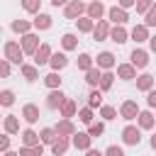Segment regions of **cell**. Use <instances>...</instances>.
I'll list each match as a JSON object with an SVG mask.
<instances>
[{"label":"cell","mask_w":156,"mask_h":156,"mask_svg":"<svg viewBox=\"0 0 156 156\" xmlns=\"http://www.w3.org/2000/svg\"><path fill=\"white\" fill-rule=\"evenodd\" d=\"M49 63H51V68H54V71H58V68H63V66L68 63V58H66V54H54Z\"/></svg>","instance_id":"11"},{"label":"cell","mask_w":156,"mask_h":156,"mask_svg":"<svg viewBox=\"0 0 156 156\" xmlns=\"http://www.w3.org/2000/svg\"><path fill=\"white\" fill-rule=\"evenodd\" d=\"M61 41H63V49H73V46H76V37H73V34H63Z\"/></svg>","instance_id":"34"},{"label":"cell","mask_w":156,"mask_h":156,"mask_svg":"<svg viewBox=\"0 0 156 156\" xmlns=\"http://www.w3.org/2000/svg\"><path fill=\"white\" fill-rule=\"evenodd\" d=\"M102 132H105V127L98 122V124H90V132H88V134H90V136H100Z\"/></svg>","instance_id":"39"},{"label":"cell","mask_w":156,"mask_h":156,"mask_svg":"<svg viewBox=\"0 0 156 156\" xmlns=\"http://www.w3.org/2000/svg\"><path fill=\"white\" fill-rule=\"evenodd\" d=\"M102 2H93V5H88V15L93 17V20H100V15H102Z\"/></svg>","instance_id":"20"},{"label":"cell","mask_w":156,"mask_h":156,"mask_svg":"<svg viewBox=\"0 0 156 156\" xmlns=\"http://www.w3.org/2000/svg\"><path fill=\"white\" fill-rule=\"evenodd\" d=\"M90 63H93V58H90L88 54H80V56H78V68H80V71H85V73H88V71L93 68Z\"/></svg>","instance_id":"21"},{"label":"cell","mask_w":156,"mask_h":156,"mask_svg":"<svg viewBox=\"0 0 156 156\" xmlns=\"http://www.w3.org/2000/svg\"><path fill=\"white\" fill-rule=\"evenodd\" d=\"M151 149H156V134L151 136Z\"/></svg>","instance_id":"50"},{"label":"cell","mask_w":156,"mask_h":156,"mask_svg":"<svg viewBox=\"0 0 156 156\" xmlns=\"http://www.w3.org/2000/svg\"><path fill=\"white\" fill-rule=\"evenodd\" d=\"M83 10H85V5H83V2H71V5L66 7V17H71V20H73V17H78Z\"/></svg>","instance_id":"10"},{"label":"cell","mask_w":156,"mask_h":156,"mask_svg":"<svg viewBox=\"0 0 156 156\" xmlns=\"http://www.w3.org/2000/svg\"><path fill=\"white\" fill-rule=\"evenodd\" d=\"M136 10H139V12H146V10H151V5H149V2H139Z\"/></svg>","instance_id":"45"},{"label":"cell","mask_w":156,"mask_h":156,"mask_svg":"<svg viewBox=\"0 0 156 156\" xmlns=\"http://www.w3.org/2000/svg\"><path fill=\"white\" fill-rule=\"evenodd\" d=\"M110 39H112L115 44H122V41H127V32H124L122 27H115V29L110 32Z\"/></svg>","instance_id":"14"},{"label":"cell","mask_w":156,"mask_h":156,"mask_svg":"<svg viewBox=\"0 0 156 156\" xmlns=\"http://www.w3.org/2000/svg\"><path fill=\"white\" fill-rule=\"evenodd\" d=\"M63 100H66V95H63L61 90H51V95L46 98V105H49L51 110H56V107H63V105H66Z\"/></svg>","instance_id":"2"},{"label":"cell","mask_w":156,"mask_h":156,"mask_svg":"<svg viewBox=\"0 0 156 156\" xmlns=\"http://www.w3.org/2000/svg\"><path fill=\"white\" fill-rule=\"evenodd\" d=\"M44 83H46L49 88H58V85H61V76H58V73L54 71V73H49V76L44 78Z\"/></svg>","instance_id":"22"},{"label":"cell","mask_w":156,"mask_h":156,"mask_svg":"<svg viewBox=\"0 0 156 156\" xmlns=\"http://www.w3.org/2000/svg\"><path fill=\"white\" fill-rule=\"evenodd\" d=\"M78 119L85 122V124H90V122H93V110H90V107H83V110L78 112Z\"/></svg>","instance_id":"26"},{"label":"cell","mask_w":156,"mask_h":156,"mask_svg":"<svg viewBox=\"0 0 156 156\" xmlns=\"http://www.w3.org/2000/svg\"><path fill=\"white\" fill-rule=\"evenodd\" d=\"M22 46H24V51H29V54H32V51L37 49V37H34V34H24ZM34 54H37V51H34Z\"/></svg>","instance_id":"15"},{"label":"cell","mask_w":156,"mask_h":156,"mask_svg":"<svg viewBox=\"0 0 156 156\" xmlns=\"http://www.w3.org/2000/svg\"><path fill=\"white\" fill-rule=\"evenodd\" d=\"M146 24H149V27H154V24H156V5H151L149 15H146Z\"/></svg>","instance_id":"40"},{"label":"cell","mask_w":156,"mask_h":156,"mask_svg":"<svg viewBox=\"0 0 156 156\" xmlns=\"http://www.w3.org/2000/svg\"><path fill=\"white\" fill-rule=\"evenodd\" d=\"M151 49L156 51V37H151Z\"/></svg>","instance_id":"51"},{"label":"cell","mask_w":156,"mask_h":156,"mask_svg":"<svg viewBox=\"0 0 156 156\" xmlns=\"http://www.w3.org/2000/svg\"><path fill=\"white\" fill-rule=\"evenodd\" d=\"M73 146L76 149H88L90 146V134H73Z\"/></svg>","instance_id":"7"},{"label":"cell","mask_w":156,"mask_h":156,"mask_svg":"<svg viewBox=\"0 0 156 156\" xmlns=\"http://www.w3.org/2000/svg\"><path fill=\"white\" fill-rule=\"evenodd\" d=\"M139 124H141L144 129H149V127L154 124V117H151V112H139Z\"/></svg>","instance_id":"23"},{"label":"cell","mask_w":156,"mask_h":156,"mask_svg":"<svg viewBox=\"0 0 156 156\" xmlns=\"http://www.w3.org/2000/svg\"><path fill=\"white\" fill-rule=\"evenodd\" d=\"M136 115H139V107H136V102L127 100V102L122 105V117H124V119H134Z\"/></svg>","instance_id":"3"},{"label":"cell","mask_w":156,"mask_h":156,"mask_svg":"<svg viewBox=\"0 0 156 156\" xmlns=\"http://www.w3.org/2000/svg\"><path fill=\"white\" fill-rule=\"evenodd\" d=\"M105 34H107V24H105V22H100V24L95 27V32H93V37H95V39H102Z\"/></svg>","instance_id":"33"},{"label":"cell","mask_w":156,"mask_h":156,"mask_svg":"<svg viewBox=\"0 0 156 156\" xmlns=\"http://www.w3.org/2000/svg\"><path fill=\"white\" fill-rule=\"evenodd\" d=\"M149 105H151V107H156V90H151V93H149Z\"/></svg>","instance_id":"46"},{"label":"cell","mask_w":156,"mask_h":156,"mask_svg":"<svg viewBox=\"0 0 156 156\" xmlns=\"http://www.w3.org/2000/svg\"><path fill=\"white\" fill-rule=\"evenodd\" d=\"M0 68H2V76H7V73H10V66H7V61H2V66H0Z\"/></svg>","instance_id":"47"},{"label":"cell","mask_w":156,"mask_h":156,"mask_svg":"<svg viewBox=\"0 0 156 156\" xmlns=\"http://www.w3.org/2000/svg\"><path fill=\"white\" fill-rule=\"evenodd\" d=\"M85 76H88V78H85V80H88V85H98V83L102 80V73H100L98 68H90Z\"/></svg>","instance_id":"18"},{"label":"cell","mask_w":156,"mask_h":156,"mask_svg":"<svg viewBox=\"0 0 156 156\" xmlns=\"http://www.w3.org/2000/svg\"><path fill=\"white\" fill-rule=\"evenodd\" d=\"M0 102H2L5 107H7V105H12V102H15V95H12V90H2V93H0Z\"/></svg>","instance_id":"27"},{"label":"cell","mask_w":156,"mask_h":156,"mask_svg":"<svg viewBox=\"0 0 156 156\" xmlns=\"http://www.w3.org/2000/svg\"><path fill=\"white\" fill-rule=\"evenodd\" d=\"M34 27L37 29H49L51 27V17L49 15H37L34 17Z\"/></svg>","instance_id":"13"},{"label":"cell","mask_w":156,"mask_h":156,"mask_svg":"<svg viewBox=\"0 0 156 156\" xmlns=\"http://www.w3.org/2000/svg\"><path fill=\"white\" fill-rule=\"evenodd\" d=\"M151 83H154V78H151L149 73H144V76H139L136 88H139V90H149V93H151Z\"/></svg>","instance_id":"17"},{"label":"cell","mask_w":156,"mask_h":156,"mask_svg":"<svg viewBox=\"0 0 156 156\" xmlns=\"http://www.w3.org/2000/svg\"><path fill=\"white\" fill-rule=\"evenodd\" d=\"M54 134H56V129H44L39 136H41V141H46V144H54V139H56Z\"/></svg>","instance_id":"32"},{"label":"cell","mask_w":156,"mask_h":156,"mask_svg":"<svg viewBox=\"0 0 156 156\" xmlns=\"http://www.w3.org/2000/svg\"><path fill=\"white\" fill-rule=\"evenodd\" d=\"M132 37H134V41H144L146 39V27H134Z\"/></svg>","instance_id":"29"},{"label":"cell","mask_w":156,"mask_h":156,"mask_svg":"<svg viewBox=\"0 0 156 156\" xmlns=\"http://www.w3.org/2000/svg\"><path fill=\"white\" fill-rule=\"evenodd\" d=\"M5 156H17V154H12V151H7V154H5Z\"/></svg>","instance_id":"52"},{"label":"cell","mask_w":156,"mask_h":156,"mask_svg":"<svg viewBox=\"0 0 156 156\" xmlns=\"http://www.w3.org/2000/svg\"><path fill=\"white\" fill-rule=\"evenodd\" d=\"M117 71H119V76H122L124 80H132V78H134V66H119Z\"/></svg>","instance_id":"25"},{"label":"cell","mask_w":156,"mask_h":156,"mask_svg":"<svg viewBox=\"0 0 156 156\" xmlns=\"http://www.w3.org/2000/svg\"><path fill=\"white\" fill-rule=\"evenodd\" d=\"M132 63H134V66H139V68H144V66L149 63V56H146V51H141V49H134V51H132Z\"/></svg>","instance_id":"5"},{"label":"cell","mask_w":156,"mask_h":156,"mask_svg":"<svg viewBox=\"0 0 156 156\" xmlns=\"http://www.w3.org/2000/svg\"><path fill=\"white\" fill-rule=\"evenodd\" d=\"M5 129L12 134V132H17V119H15V115H7L5 117Z\"/></svg>","instance_id":"28"},{"label":"cell","mask_w":156,"mask_h":156,"mask_svg":"<svg viewBox=\"0 0 156 156\" xmlns=\"http://www.w3.org/2000/svg\"><path fill=\"white\" fill-rule=\"evenodd\" d=\"M56 134H73V124L71 122H61L56 127Z\"/></svg>","instance_id":"31"},{"label":"cell","mask_w":156,"mask_h":156,"mask_svg":"<svg viewBox=\"0 0 156 156\" xmlns=\"http://www.w3.org/2000/svg\"><path fill=\"white\" fill-rule=\"evenodd\" d=\"M66 149H68V141H66V139H61V136H58V141H54V144H51V151H54L56 156L66 154Z\"/></svg>","instance_id":"19"},{"label":"cell","mask_w":156,"mask_h":156,"mask_svg":"<svg viewBox=\"0 0 156 156\" xmlns=\"http://www.w3.org/2000/svg\"><path fill=\"white\" fill-rule=\"evenodd\" d=\"M7 146H10V136H2V149L7 151Z\"/></svg>","instance_id":"48"},{"label":"cell","mask_w":156,"mask_h":156,"mask_svg":"<svg viewBox=\"0 0 156 156\" xmlns=\"http://www.w3.org/2000/svg\"><path fill=\"white\" fill-rule=\"evenodd\" d=\"M88 98H90V100H88V102H90V107H98V105L102 102V95H100L98 90H93V93H90Z\"/></svg>","instance_id":"35"},{"label":"cell","mask_w":156,"mask_h":156,"mask_svg":"<svg viewBox=\"0 0 156 156\" xmlns=\"http://www.w3.org/2000/svg\"><path fill=\"white\" fill-rule=\"evenodd\" d=\"M12 29H15V32H27V29H29V22L17 20V22H12Z\"/></svg>","instance_id":"36"},{"label":"cell","mask_w":156,"mask_h":156,"mask_svg":"<svg viewBox=\"0 0 156 156\" xmlns=\"http://www.w3.org/2000/svg\"><path fill=\"white\" fill-rule=\"evenodd\" d=\"M110 20L117 22V24H124L127 22V12L122 7H110Z\"/></svg>","instance_id":"6"},{"label":"cell","mask_w":156,"mask_h":156,"mask_svg":"<svg viewBox=\"0 0 156 156\" xmlns=\"http://www.w3.org/2000/svg\"><path fill=\"white\" fill-rule=\"evenodd\" d=\"M88 156H102V154H100V151H95V149H90V151H88Z\"/></svg>","instance_id":"49"},{"label":"cell","mask_w":156,"mask_h":156,"mask_svg":"<svg viewBox=\"0 0 156 156\" xmlns=\"http://www.w3.org/2000/svg\"><path fill=\"white\" fill-rule=\"evenodd\" d=\"M22 73L27 80H37V68L34 66H22Z\"/></svg>","instance_id":"30"},{"label":"cell","mask_w":156,"mask_h":156,"mask_svg":"<svg viewBox=\"0 0 156 156\" xmlns=\"http://www.w3.org/2000/svg\"><path fill=\"white\" fill-rule=\"evenodd\" d=\"M112 85V73H102V80H100V88L102 90H107Z\"/></svg>","instance_id":"37"},{"label":"cell","mask_w":156,"mask_h":156,"mask_svg":"<svg viewBox=\"0 0 156 156\" xmlns=\"http://www.w3.org/2000/svg\"><path fill=\"white\" fill-rule=\"evenodd\" d=\"M122 139H124L127 144H139V141H141V136H139V129H136V127H127V129L122 132Z\"/></svg>","instance_id":"4"},{"label":"cell","mask_w":156,"mask_h":156,"mask_svg":"<svg viewBox=\"0 0 156 156\" xmlns=\"http://www.w3.org/2000/svg\"><path fill=\"white\" fill-rule=\"evenodd\" d=\"M98 66H102V68H110V66H115V56H112L110 51H102V54L98 56Z\"/></svg>","instance_id":"12"},{"label":"cell","mask_w":156,"mask_h":156,"mask_svg":"<svg viewBox=\"0 0 156 156\" xmlns=\"http://www.w3.org/2000/svg\"><path fill=\"white\" fill-rule=\"evenodd\" d=\"M24 10H29V12H37V10H39V2H32V0H27V2H24Z\"/></svg>","instance_id":"44"},{"label":"cell","mask_w":156,"mask_h":156,"mask_svg":"<svg viewBox=\"0 0 156 156\" xmlns=\"http://www.w3.org/2000/svg\"><path fill=\"white\" fill-rule=\"evenodd\" d=\"M93 24H90V17H80L78 20V29H83V32H88Z\"/></svg>","instance_id":"41"},{"label":"cell","mask_w":156,"mask_h":156,"mask_svg":"<svg viewBox=\"0 0 156 156\" xmlns=\"http://www.w3.org/2000/svg\"><path fill=\"white\" fill-rule=\"evenodd\" d=\"M39 134H34L32 129H27L24 134H22V141H24V146H39Z\"/></svg>","instance_id":"9"},{"label":"cell","mask_w":156,"mask_h":156,"mask_svg":"<svg viewBox=\"0 0 156 156\" xmlns=\"http://www.w3.org/2000/svg\"><path fill=\"white\" fill-rule=\"evenodd\" d=\"M105 156H124V151H122L119 146H110V149L105 151Z\"/></svg>","instance_id":"42"},{"label":"cell","mask_w":156,"mask_h":156,"mask_svg":"<svg viewBox=\"0 0 156 156\" xmlns=\"http://www.w3.org/2000/svg\"><path fill=\"white\" fill-rule=\"evenodd\" d=\"M24 119H27L29 124H34V122L39 119V110H37V105H24Z\"/></svg>","instance_id":"8"},{"label":"cell","mask_w":156,"mask_h":156,"mask_svg":"<svg viewBox=\"0 0 156 156\" xmlns=\"http://www.w3.org/2000/svg\"><path fill=\"white\" fill-rule=\"evenodd\" d=\"M115 115H117L115 107H102V117H105V119H115Z\"/></svg>","instance_id":"43"},{"label":"cell","mask_w":156,"mask_h":156,"mask_svg":"<svg viewBox=\"0 0 156 156\" xmlns=\"http://www.w3.org/2000/svg\"><path fill=\"white\" fill-rule=\"evenodd\" d=\"M5 58L12 61V63H22V49H20V44L7 41L5 44Z\"/></svg>","instance_id":"1"},{"label":"cell","mask_w":156,"mask_h":156,"mask_svg":"<svg viewBox=\"0 0 156 156\" xmlns=\"http://www.w3.org/2000/svg\"><path fill=\"white\" fill-rule=\"evenodd\" d=\"M34 56H37V58H34V61H37V66H39V63H46V61H51V58H49V46H46V44H44V46H39Z\"/></svg>","instance_id":"16"},{"label":"cell","mask_w":156,"mask_h":156,"mask_svg":"<svg viewBox=\"0 0 156 156\" xmlns=\"http://www.w3.org/2000/svg\"><path fill=\"white\" fill-rule=\"evenodd\" d=\"M73 110H76V105H73V100H68L63 107H61V112H63V117H71L73 115Z\"/></svg>","instance_id":"38"},{"label":"cell","mask_w":156,"mask_h":156,"mask_svg":"<svg viewBox=\"0 0 156 156\" xmlns=\"http://www.w3.org/2000/svg\"><path fill=\"white\" fill-rule=\"evenodd\" d=\"M20 156H41V146H24L20 149Z\"/></svg>","instance_id":"24"}]
</instances>
